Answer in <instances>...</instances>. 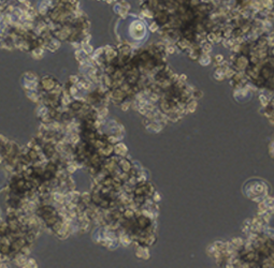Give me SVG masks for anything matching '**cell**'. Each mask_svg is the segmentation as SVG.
Segmentation results:
<instances>
[{
  "label": "cell",
  "instance_id": "6da1fadb",
  "mask_svg": "<svg viewBox=\"0 0 274 268\" xmlns=\"http://www.w3.org/2000/svg\"><path fill=\"white\" fill-rule=\"evenodd\" d=\"M129 33L132 39H135V41H140L145 37L146 33V28L145 25L142 23L141 20H135L130 24V28H129Z\"/></svg>",
  "mask_w": 274,
  "mask_h": 268
},
{
  "label": "cell",
  "instance_id": "7a4b0ae2",
  "mask_svg": "<svg viewBox=\"0 0 274 268\" xmlns=\"http://www.w3.org/2000/svg\"><path fill=\"white\" fill-rule=\"evenodd\" d=\"M273 75H274V68L273 67H271L269 63L264 65L263 67L260 69V76L262 78H264L266 82H267L268 79H270Z\"/></svg>",
  "mask_w": 274,
  "mask_h": 268
},
{
  "label": "cell",
  "instance_id": "3957f363",
  "mask_svg": "<svg viewBox=\"0 0 274 268\" xmlns=\"http://www.w3.org/2000/svg\"><path fill=\"white\" fill-rule=\"evenodd\" d=\"M197 106H198V103H197V100H189L188 102L186 103V108H185V110L186 112H188V113H193L195 110H196Z\"/></svg>",
  "mask_w": 274,
  "mask_h": 268
},
{
  "label": "cell",
  "instance_id": "277c9868",
  "mask_svg": "<svg viewBox=\"0 0 274 268\" xmlns=\"http://www.w3.org/2000/svg\"><path fill=\"white\" fill-rule=\"evenodd\" d=\"M198 61L200 62L201 65H210V62H211V57H210L207 54L201 53V55H200L199 58H198Z\"/></svg>",
  "mask_w": 274,
  "mask_h": 268
},
{
  "label": "cell",
  "instance_id": "5b68a950",
  "mask_svg": "<svg viewBox=\"0 0 274 268\" xmlns=\"http://www.w3.org/2000/svg\"><path fill=\"white\" fill-rule=\"evenodd\" d=\"M212 49H213V46L210 42H205L203 45H201V52L204 53V54H209V53H211L212 52Z\"/></svg>",
  "mask_w": 274,
  "mask_h": 268
},
{
  "label": "cell",
  "instance_id": "8992f818",
  "mask_svg": "<svg viewBox=\"0 0 274 268\" xmlns=\"http://www.w3.org/2000/svg\"><path fill=\"white\" fill-rule=\"evenodd\" d=\"M214 59H215V62L217 63V65H219L222 61H224V56L220 55V54H217V55H215Z\"/></svg>",
  "mask_w": 274,
  "mask_h": 268
},
{
  "label": "cell",
  "instance_id": "52a82bcc",
  "mask_svg": "<svg viewBox=\"0 0 274 268\" xmlns=\"http://www.w3.org/2000/svg\"><path fill=\"white\" fill-rule=\"evenodd\" d=\"M200 98H202V92L196 89V90L193 92V100H197V99H200Z\"/></svg>",
  "mask_w": 274,
  "mask_h": 268
},
{
  "label": "cell",
  "instance_id": "ba28073f",
  "mask_svg": "<svg viewBox=\"0 0 274 268\" xmlns=\"http://www.w3.org/2000/svg\"><path fill=\"white\" fill-rule=\"evenodd\" d=\"M270 54H271V56H272V57H274V46L270 49Z\"/></svg>",
  "mask_w": 274,
  "mask_h": 268
},
{
  "label": "cell",
  "instance_id": "9c48e42d",
  "mask_svg": "<svg viewBox=\"0 0 274 268\" xmlns=\"http://www.w3.org/2000/svg\"><path fill=\"white\" fill-rule=\"evenodd\" d=\"M271 1H272V2H274V0H271Z\"/></svg>",
  "mask_w": 274,
  "mask_h": 268
}]
</instances>
